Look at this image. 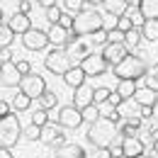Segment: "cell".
Wrapping results in <instances>:
<instances>
[{
	"label": "cell",
	"mask_w": 158,
	"mask_h": 158,
	"mask_svg": "<svg viewBox=\"0 0 158 158\" xmlns=\"http://www.w3.org/2000/svg\"><path fill=\"white\" fill-rule=\"evenodd\" d=\"M117 139H119V122H114L110 117H98L95 122H90V127H88V141L95 148H107Z\"/></svg>",
	"instance_id": "6da1fadb"
},
{
	"label": "cell",
	"mask_w": 158,
	"mask_h": 158,
	"mask_svg": "<svg viewBox=\"0 0 158 158\" xmlns=\"http://www.w3.org/2000/svg\"><path fill=\"white\" fill-rule=\"evenodd\" d=\"M102 27H105V24H102V15H100L98 7H83L78 15H73L71 34H73V37H93Z\"/></svg>",
	"instance_id": "7a4b0ae2"
},
{
	"label": "cell",
	"mask_w": 158,
	"mask_h": 158,
	"mask_svg": "<svg viewBox=\"0 0 158 158\" xmlns=\"http://www.w3.org/2000/svg\"><path fill=\"white\" fill-rule=\"evenodd\" d=\"M112 73H114L117 80H139L148 73V66H146L143 59H139L136 54H127L117 66H112Z\"/></svg>",
	"instance_id": "3957f363"
},
{
	"label": "cell",
	"mask_w": 158,
	"mask_h": 158,
	"mask_svg": "<svg viewBox=\"0 0 158 158\" xmlns=\"http://www.w3.org/2000/svg\"><path fill=\"white\" fill-rule=\"evenodd\" d=\"M22 139V127H20V119L15 117L12 112L0 117V146L5 148H12L17 141Z\"/></svg>",
	"instance_id": "277c9868"
},
{
	"label": "cell",
	"mask_w": 158,
	"mask_h": 158,
	"mask_svg": "<svg viewBox=\"0 0 158 158\" xmlns=\"http://www.w3.org/2000/svg\"><path fill=\"white\" fill-rule=\"evenodd\" d=\"M44 66H46V71H49V73H54V76H63L73 63H71V59H68V54H66V49H63V46H54V49L46 54Z\"/></svg>",
	"instance_id": "5b68a950"
},
{
	"label": "cell",
	"mask_w": 158,
	"mask_h": 158,
	"mask_svg": "<svg viewBox=\"0 0 158 158\" xmlns=\"http://www.w3.org/2000/svg\"><path fill=\"white\" fill-rule=\"evenodd\" d=\"M73 66H78L88 54H93V41H85V37H71V41L63 46Z\"/></svg>",
	"instance_id": "8992f818"
},
{
	"label": "cell",
	"mask_w": 158,
	"mask_h": 158,
	"mask_svg": "<svg viewBox=\"0 0 158 158\" xmlns=\"http://www.w3.org/2000/svg\"><path fill=\"white\" fill-rule=\"evenodd\" d=\"M20 90L27 95V98H32V100H39V95L46 90V80H44V76L41 73H27V76H22L20 80Z\"/></svg>",
	"instance_id": "52a82bcc"
},
{
	"label": "cell",
	"mask_w": 158,
	"mask_h": 158,
	"mask_svg": "<svg viewBox=\"0 0 158 158\" xmlns=\"http://www.w3.org/2000/svg\"><path fill=\"white\" fill-rule=\"evenodd\" d=\"M39 141L44 143V146H51V148H56V146H61V143H66L63 127H61L59 122H46V124L41 127Z\"/></svg>",
	"instance_id": "ba28073f"
},
{
	"label": "cell",
	"mask_w": 158,
	"mask_h": 158,
	"mask_svg": "<svg viewBox=\"0 0 158 158\" xmlns=\"http://www.w3.org/2000/svg\"><path fill=\"white\" fill-rule=\"evenodd\" d=\"M22 46H24L27 51H41V49L49 46V37H46L44 29L32 27V29H27V32L22 34Z\"/></svg>",
	"instance_id": "9c48e42d"
},
{
	"label": "cell",
	"mask_w": 158,
	"mask_h": 158,
	"mask_svg": "<svg viewBox=\"0 0 158 158\" xmlns=\"http://www.w3.org/2000/svg\"><path fill=\"white\" fill-rule=\"evenodd\" d=\"M78 66L83 68V73H85L88 78H98V76H102V73H107V68H110V66L102 61V56L95 54V51H93V54H88Z\"/></svg>",
	"instance_id": "30bf717a"
},
{
	"label": "cell",
	"mask_w": 158,
	"mask_h": 158,
	"mask_svg": "<svg viewBox=\"0 0 158 158\" xmlns=\"http://www.w3.org/2000/svg\"><path fill=\"white\" fill-rule=\"evenodd\" d=\"M20 80H22V73H20V68H17L15 61H2V63H0V85H5V88H17Z\"/></svg>",
	"instance_id": "8fae6325"
},
{
	"label": "cell",
	"mask_w": 158,
	"mask_h": 158,
	"mask_svg": "<svg viewBox=\"0 0 158 158\" xmlns=\"http://www.w3.org/2000/svg\"><path fill=\"white\" fill-rule=\"evenodd\" d=\"M59 124L63 129H78L80 124H83V114H80L78 107H73V105H63L59 107Z\"/></svg>",
	"instance_id": "7c38bea8"
},
{
	"label": "cell",
	"mask_w": 158,
	"mask_h": 158,
	"mask_svg": "<svg viewBox=\"0 0 158 158\" xmlns=\"http://www.w3.org/2000/svg\"><path fill=\"white\" fill-rule=\"evenodd\" d=\"M127 54H129V49H127L122 41H117V44H105V46H102V51H100L102 61H105L110 68H112V66H117Z\"/></svg>",
	"instance_id": "4fadbf2b"
},
{
	"label": "cell",
	"mask_w": 158,
	"mask_h": 158,
	"mask_svg": "<svg viewBox=\"0 0 158 158\" xmlns=\"http://www.w3.org/2000/svg\"><path fill=\"white\" fill-rule=\"evenodd\" d=\"M46 37H49V44H51V46H66L73 34H71V29H66V27H61V24H51V27L46 29Z\"/></svg>",
	"instance_id": "5bb4252c"
},
{
	"label": "cell",
	"mask_w": 158,
	"mask_h": 158,
	"mask_svg": "<svg viewBox=\"0 0 158 158\" xmlns=\"http://www.w3.org/2000/svg\"><path fill=\"white\" fill-rule=\"evenodd\" d=\"M122 139V136H119ZM122 151L124 156L129 158H141L143 151H146V143L141 141V136H129V139H122Z\"/></svg>",
	"instance_id": "9a60e30c"
},
{
	"label": "cell",
	"mask_w": 158,
	"mask_h": 158,
	"mask_svg": "<svg viewBox=\"0 0 158 158\" xmlns=\"http://www.w3.org/2000/svg\"><path fill=\"white\" fill-rule=\"evenodd\" d=\"M7 27L12 29V34H20V37H22V34H24L27 29H32L34 24H32V20H29V15H24V12L17 10V12L7 20Z\"/></svg>",
	"instance_id": "2e32d148"
},
{
	"label": "cell",
	"mask_w": 158,
	"mask_h": 158,
	"mask_svg": "<svg viewBox=\"0 0 158 158\" xmlns=\"http://www.w3.org/2000/svg\"><path fill=\"white\" fill-rule=\"evenodd\" d=\"M54 158H88V156H85V148H83L80 143L66 141V143L56 146V156Z\"/></svg>",
	"instance_id": "e0dca14e"
},
{
	"label": "cell",
	"mask_w": 158,
	"mask_h": 158,
	"mask_svg": "<svg viewBox=\"0 0 158 158\" xmlns=\"http://www.w3.org/2000/svg\"><path fill=\"white\" fill-rule=\"evenodd\" d=\"M93 90L95 88H90V85H78L76 90H73V107H78V110H83V107H88V105H93Z\"/></svg>",
	"instance_id": "ac0fdd59"
},
{
	"label": "cell",
	"mask_w": 158,
	"mask_h": 158,
	"mask_svg": "<svg viewBox=\"0 0 158 158\" xmlns=\"http://www.w3.org/2000/svg\"><path fill=\"white\" fill-rule=\"evenodd\" d=\"M134 102L136 105H141V107H153L158 100V93L153 90V88H148V85H143V88H136V93H134Z\"/></svg>",
	"instance_id": "d6986e66"
},
{
	"label": "cell",
	"mask_w": 158,
	"mask_h": 158,
	"mask_svg": "<svg viewBox=\"0 0 158 158\" xmlns=\"http://www.w3.org/2000/svg\"><path fill=\"white\" fill-rule=\"evenodd\" d=\"M117 112L122 119H141V105H136L134 100H122L117 105Z\"/></svg>",
	"instance_id": "ffe728a7"
},
{
	"label": "cell",
	"mask_w": 158,
	"mask_h": 158,
	"mask_svg": "<svg viewBox=\"0 0 158 158\" xmlns=\"http://www.w3.org/2000/svg\"><path fill=\"white\" fill-rule=\"evenodd\" d=\"M61 78H63V83H66L68 88H73V90H76L78 85H83V83H85V78H88V76L83 73V68H80V66H71V68H68Z\"/></svg>",
	"instance_id": "44dd1931"
},
{
	"label": "cell",
	"mask_w": 158,
	"mask_h": 158,
	"mask_svg": "<svg viewBox=\"0 0 158 158\" xmlns=\"http://www.w3.org/2000/svg\"><path fill=\"white\" fill-rule=\"evenodd\" d=\"M141 129V119H122L119 122V136L129 139V136H139Z\"/></svg>",
	"instance_id": "7402d4cb"
},
{
	"label": "cell",
	"mask_w": 158,
	"mask_h": 158,
	"mask_svg": "<svg viewBox=\"0 0 158 158\" xmlns=\"http://www.w3.org/2000/svg\"><path fill=\"white\" fill-rule=\"evenodd\" d=\"M102 7H105L107 15H112V17H122V15L127 12V7H129V0H105Z\"/></svg>",
	"instance_id": "603a6c76"
},
{
	"label": "cell",
	"mask_w": 158,
	"mask_h": 158,
	"mask_svg": "<svg viewBox=\"0 0 158 158\" xmlns=\"http://www.w3.org/2000/svg\"><path fill=\"white\" fill-rule=\"evenodd\" d=\"M134 93H136V80H117L114 95H117L119 100H131Z\"/></svg>",
	"instance_id": "cb8c5ba5"
},
{
	"label": "cell",
	"mask_w": 158,
	"mask_h": 158,
	"mask_svg": "<svg viewBox=\"0 0 158 158\" xmlns=\"http://www.w3.org/2000/svg\"><path fill=\"white\" fill-rule=\"evenodd\" d=\"M124 17L131 22V27H136V29H141V24L146 22V17H143V12L139 10L136 2H129V7H127V12H124Z\"/></svg>",
	"instance_id": "d4e9b609"
},
{
	"label": "cell",
	"mask_w": 158,
	"mask_h": 158,
	"mask_svg": "<svg viewBox=\"0 0 158 158\" xmlns=\"http://www.w3.org/2000/svg\"><path fill=\"white\" fill-rule=\"evenodd\" d=\"M136 5L146 20H158V0H136Z\"/></svg>",
	"instance_id": "484cf974"
},
{
	"label": "cell",
	"mask_w": 158,
	"mask_h": 158,
	"mask_svg": "<svg viewBox=\"0 0 158 158\" xmlns=\"http://www.w3.org/2000/svg\"><path fill=\"white\" fill-rule=\"evenodd\" d=\"M141 37L146 41H158V20H146L141 24Z\"/></svg>",
	"instance_id": "4316f807"
},
{
	"label": "cell",
	"mask_w": 158,
	"mask_h": 158,
	"mask_svg": "<svg viewBox=\"0 0 158 158\" xmlns=\"http://www.w3.org/2000/svg\"><path fill=\"white\" fill-rule=\"evenodd\" d=\"M39 107L41 110H54V107H59V98H56V93H51V90H44L39 95Z\"/></svg>",
	"instance_id": "83f0119b"
},
{
	"label": "cell",
	"mask_w": 158,
	"mask_h": 158,
	"mask_svg": "<svg viewBox=\"0 0 158 158\" xmlns=\"http://www.w3.org/2000/svg\"><path fill=\"white\" fill-rule=\"evenodd\" d=\"M143 41V37H141V29H129V32H124V46L127 49H136L139 44Z\"/></svg>",
	"instance_id": "f1b7e54d"
},
{
	"label": "cell",
	"mask_w": 158,
	"mask_h": 158,
	"mask_svg": "<svg viewBox=\"0 0 158 158\" xmlns=\"http://www.w3.org/2000/svg\"><path fill=\"white\" fill-rule=\"evenodd\" d=\"M29 105H32V98H27L22 90L12 98V102H10V107H12L15 112H24V110H29Z\"/></svg>",
	"instance_id": "f546056e"
},
{
	"label": "cell",
	"mask_w": 158,
	"mask_h": 158,
	"mask_svg": "<svg viewBox=\"0 0 158 158\" xmlns=\"http://www.w3.org/2000/svg\"><path fill=\"white\" fill-rule=\"evenodd\" d=\"M39 134H41V127L34 124V122H29L27 127H22V139L24 141H39Z\"/></svg>",
	"instance_id": "4dcf8cb0"
},
{
	"label": "cell",
	"mask_w": 158,
	"mask_h": 158,
	"mask_svg": "<svg viewBox=\"0 0 158 158\" xmlns=\"http://www.w3.org/2000/svg\"><path fill=\"white\" fill-rule=\"evenodd\" d=\"M83 7H85V0H63V12L68 15H78Z\"/></svg>",
	"instance_id": "1f68e13d"
},
{
	"label": "cell",
	"mask_w": 158,
	"mask_h": 158,
	"mask_svg": "<svg viewBox=\"0 0 158 158\" xmlns=\"http://www.w3.org/2000/svg\"><path fill=\"white\" fill-rule=\"evenodd\" d=\"M15 39V34H12V29L7 27V24H2L0 22V49H5V46H10Z\"/></svg>",
	"instance_id": "d6a6232c"
},
{
	"label": "cell",
	"mask_w": 158,
	"mask_h": 158,
	"mask_svg": "<svg viewBox=\"0 0 158 158\" xmlns=\"http://www.w3.org/2000/svg\"><path fill=\"white\" fill-rule=\"evenodd\" d=\"M110 95H112L110 88H95V90H93V105H102V102H107Z\"/></svg>",
	"instance_id": "836d02e7"
},
{
	"label": "cell",
	"mask_w": 158,
	"mask_h": 158,
	"mask_svg": "<svg viewBox=\"0 0 158 158\" xmlns=\"http://www.w3.org/2000/svg\"><path fill=\"white\" fill-rule=\"evenodd\" d=\"M80 114H83V122H95V119L100 117L98 105H88V107H83V110H80Z\"/></svg>",
	"instance_id": "e575fe53"
},
{
	"label": "cell",
	"mask_w": 158,
	"mask_h": 158,
	"mask_svg": "<svg viewBox=\"0 0 158 158\" xmlns=\"http://www.w3.org/2000/svg\"><path fill=\"white\" fill-rule=\"evenodd\" d=\"M61 15H63V10H61L59 5H51L49 10H46V20L51 22V24H59V20H61Z\"/></svg>",
	"instance_id": "d590c367"
},
{
	"label": "cell",
	"mask_w": 158,
	"mask_h": 158,
	"mask_svg": "<svg viewBox=\"0 0 158 158\" xmlns=\"http://www.w3.org/2000/svg\"><path fill=\"white\" fill-rule=\"evenodd\" d=\"M117 41H122V44H124V32H119L117 27L107 29V44H117Z\"/></svg>",
	"instance_id": "8d00e7d4"
},
{
	"label": "cell",
	"mask_w": 158,
	"mask_h": 158,
	"mask_svg": "<svg viewBox=\"0 0 158 158\" xmlns=\"http://www.w3.org/2000/svg\"><path fill=\"white\" fill-rule=\"evenodd\" d=\"M32 122H34V124H39V127H44V124H46V122H49V112H46V110H34V114H32Z\"/></svg>",
	"instance_id": "74e56055"
},
{
	"label": "cell",
	"mask_w": 158,
	"mask_h": 158,
	"mask_svg": "<svg viewBox=\"0 0 158 158\" xmlns=\"http://www.w3.org/2000/svg\"><path fill=\"white\" fill-rule=\"evenodd\" d=\"M146 76H148V88H153V90L158 93V63L153 66V68H148Z\"/></svg>",
	"instance_id": "f35d334b"
},
{
	"label": "cell",
	"mask_w": 158,
	"mask_h": 158,
	"mask_svg": "<svg viewBox=\"0 0 158 158\" xmlns=\"http://www.w3.org/2000/svg\"><path fill=\"white\" fill-rule=\"evenodd\" d=\"M105 44H107V29L102 27L100 32L93 34V46H105Z\"/></svg>",
	"instance_id": "ab89813d"
},
{
	"label": "cell",
	"mask_w": 158,
	"mask_h": 158,
	"mask_svg": "<svg viewBox=\"0 0 158 158\" xmlns=\"http://www.w3.org/2000/svg\"><path fill=\"white\" fill-rule=\"evenodd\" d=\"M114 27H117L119 32H129V29H134V27H131V22L127 20L124 15H122V17H117V24H114Z\"/></svg>",
	"instance_id": "60d3db41"
},
{
	"label": "cell",
	"mask_w": 158,
	"mask_h": 158,
	"mask_svg": "<svg viewBox=\"0 0 158 158\" xmlns=\"http://www.w3.org/2000/svg\"><path fill=\"white\" fill-rule=\"evenodd\" d=\"M59 24H61V27H66V29H71V27H73V15L63 12V15H61V20H59Z\"/></svg>",
	"instance_id": "b9f144b4"
},
{
	"label": "cell",
	"mask_w": 158,
	"mask_h": 158,
	"mask_svg": "<svg viewBox=\"0 0 158 158\" xmlns=\"http://www.w3.org/2000/svg\"><path fill=\"white\" fill-rule=\"evenodd\" d=\"M17 68H20V73H22V76L32 73V66H29V61H20V63H17Z\"/></svg>",
	"instance_id": "7bdbcfd3"
},
{
	"label": "cell",
	"mask_w": 158,
	"mask_h": 158,
	"mask_svg": "<svg viewBox=\"0 0 158 158\" xmlns=\"http://www.w3.org/2000/svg\"><path fill=\"white\" fill-rule=\"evenodd\" d=\"M2 61H12V51H10V46L0 49V63H2Z\"/></svg>",
	"instance_id": "ee69618b"
},
{
	"label": "cell",
	"mask_w": 158,
	"mask_h": 158,
	"mask_svg": "<svg viewBox=\"0 0 158 158\" xmlns=\"http://www.w3.org/2000/svg\"><path fill=\"white\" fill-rule=\"evenodd\" d=\"M10 110H12V107H10V102H2V100H0V117L10 114Z\"/></svg>",
	"instance_id": "f6af8a7d"
},
{
	"label": "cell",
	"mask_w": 158,
	"mask_h": 158,
	"mask_svg": "<svg viewBox=\"0 0 158 158\" xmlns=\"http://www.w3.org/2000/svg\"><path fill=\"white\" fill-rule=\"evenodd\" d=\"M29 10H32V2H29V0H22V2H20V12L29 15Z\"/></svg>",
	"instance_id": "bcb514c9"
},
{
	"label": "cell",
	"mask_w": 158,
	"mask_h": 158,
	"mask_svg": "<svg viewBox=\"0 0 158 158\" xmlns=\"http://www.w3.org/2000/svg\"><path fill=\"white\" fill-rule=\"evenodd\" d=\"M37 2H39V5L44 7V10H49L51 5H59V0H37Z\"/></svg>",
	"instance_id": "7dc6e473"
},
{
	"label": "cell",
	"mask_w": 158,
	"mask_h": 158,
	"mask_svg": "<svg viewBox=\"0 0 158 158\" xmlns=\"http://www.w3.org/2000/svg\"><path fill=\"white\" fill-rule=\"evenodd\" d=\"M0 158H15V156H12V148H5V146H0Z\"/></svg>",
	"instance_id": "c3c4849f"
},
{
	"label": "cell",
	"mask_w": 158,
	"mask_h": 158,
	"mask_svg": "<svg viewBox=\"0 0 158 158\" xmlns=\"http://www.w3.org/2000/svg\"><path fill=\"white\" fill-rule=\"evenodd\" d=\"M95 158H112V156H110L107 148H98V156H95Z\"/></svg>",
	"instance_id": "681fc988"
},
{
	"label": "cell",
	"mask_w": 158,
	"mask_h": 158,
	"mask_svg": "<svg viewBox=\"0 0 158 158\" xmlns=\"http://www.w3.org/2000/svg\"><path fill=\"white\" fill-rule=\"evenodd\" d=\"M153 119H158V100H156V105H153Z\"/></svg>",
	"instance_id": "f907efd6"
},
{
	"label": "cell",
	"mask_w": 158,
	"mask_h": 158,
	"mask_svg": "<svg viewBox=\"0 0 158 158\" xmlns=\"http://www.w3.org/2000/svg\"><path fill=\"white\" fill-rule=\"evenodd\" d=\"M85 2H90V5H98V2H105V0H85Z\"/></svg>",
	"instance_id": "816d5d0a"
},
{
	"label": "cell",
	"mask_w": 158,
	"mask_h": 158,
	"mask_svg": "<svg viewBox=\"0 0 158 158\" xmlns=\"http://www.w3.org/2000/svg\"><path fill=\"white\" fill-rule=\"evenodd\" d=\"M153 153H156V156H158V141H156V143H153Z\"/></svg>",
	"instance_id": "f5cc1de1"
},
{
	"label": "cell",
	"mask_w": 158,
	"mask_h": 158,
	"mask_svg": "<svg viewBox=\"0 0 158 158\" xmlns=\"http://www.w3.org/2000/svg\"><path fill=\"white\" fill-rule=\"evenodd\" d=\"M5 20V12H2V7H0V22Z\"/></svg>",
	"instance_id": "db71d44e"
},
{
	"label": "cell",
	"mask_w": 158,
	"mask_h": 158,
	"mask_svg": "<svg viewBox=\"0 0 158 158\" xmlns=\"http://www.w3.org/2000/svg\"><path fill=\"white\" fill-rule=\"evenodd\" d=\"M141 158H146V156H141ZM151 158H158V156H156V153H153V156H151Z\"/></svg>",
	"instance_id": "11a10c76"
},
{
	"label": "cell",
	"mask_w": 158,
	"mask_h": 158,
	"mask_svg": "<svg viewBox=\"0 0 158 158\" xmlns=\"http://www.w3.org/2000/svg\"><path fill=\"white\" fill-rule=\"evenodd\" d=\"M122 158H129V156H122Z\"/></svg>",
	"instance_id": "9f6ffc18"
},
{
	"label": "cell",
	"mask_w": 158,
	"mask_h": 158,
	"mask_svg": "<svg viewBox=\"0 0 158 158\" xmlns=\"http://www.w3.org/2000/svg\"><path fill=\"white\" fill-rule=\"evenodd\" d=\"M17 2H22V0H17Z\"/></svg>",
	"instance_id": "6f0895ef"
}]
</instances>
